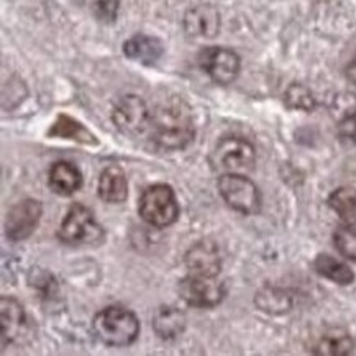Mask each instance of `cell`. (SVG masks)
I'll list each match as a JSON object with an SVG mask.
<instances>
[{
    "instance_id": "obj_22",
    "label": "cell",
    "mask_w": 356,
    "mask_h": 356,
    "mask_svg": "<svg viewBox=\"0 0 356 356\" xmlns=\"http://www.w3.org/2000/svg\"><path fill=\"white\" fill-rule=\"evenodd\" d=\"M257 305L268 314H284L291 309V298L275 287H266L257 294Z\"/></svg>"
},
{
    "instance_id": "obj_16",
    "label": "cell",
    "mask_w": 356,
    "mask_h": 356,
    "mask_svg": "<svg viewBox=\"0 0 356 356\" xmlns=\"http://www.w3.org/2000/svg\"><path fill=\"white\" fill-rule=\"evenodd\" d=\"M49 189L58 195H71L82 187V175L72 163L56 161L48 175Z\"/></svg>"
},
{
    "instance_id": "obj_7",
    "label": "cell",
    "mask_w": 356,
    "mask_h": 356,
    "mask_svg": "<svg viewBox=\"0 0 356 356\" xmlns=\"http://www.w3.org/2000/svg\"><path fill=\"white\" fill-rule=\"evenodd\" d=\"M227 282L211 276L187 275L179 282L181 298L187 305L197 309H212L225 299Z\"/></svg>"
},
{
    "instance_id": "obj_25",
    "label": "cell",
    "mask_w": 356,
    "mask_h": 356,
    "mask_svg": "<svg viewBox=\"0 0 356 356\" xmlns=\"http://www.w3.org/2000/svg\"><path fill=\"white\" fill-rule=\"evenodd\" d=\"M337 130L341 140L356 145V107L350 106L348 108H341Z\"/></svg>"
},
{
    "instance_id": "obj_3",
    "label": "cell",
    "mask_w": 356,
    "mask_h": 356,
    "mask_svg": "<svg viewBox=\"0 0 356 356\" xmlns=\"http://www.w3.org/2000/svg\"><path fill=\"white\" fill-rule=\"evenodd\" d=\"M138 213L146 223L156 228H166L179 217V204L175 189L170 184L146 187L138 202Z\"/></svg>"
},
{
    "instance_id": "obj_6",
    "label": "cell",
    "mask_w": 356,
    "mask_h": 356,
    "mask_svg": "<svg viewBox=\"0 0 356 356\" xmlns=\"http://www.w3.org/2000/svg\"><path fill=\"white\" fill-rule=\"evenodd\" d=\"M211 163L223 172L246 175L254 170L257 152L248 140L241 136H223L211 154Z\"/></svg>"
},
{
    "instance_id": "obj_5",
    "label": "cell",
    "mask_w": 356,
    "mask_h": 356,
    "mask_svg": "<svg viewBox=\"0 0 356 356\" xmlns=\"http://www.w3.org/2000/svg\"><path fill=\"white\" fill-rule=\"evenodd\" d=\"M58 238L66 245H94L102 241L104 228L89 207L72 204L59 227Z\"/></svg>"
},
{
    "instance_id": "obj_21",
    "label": "cell",
    "mask_w": 356,
    "mask_h": 356,
    "mask_svg": "<svg viewBox=\"0 0 356 356\" xmlns=\"http://www.w3.org/2000/svg\"><path fill=\"white\" fill-rule=\"evenodd\" d=\"M328 207L339 216L346 227H356V189L355 187H339L328 195Z\"/></svg>"
},
{
    "instance_id": "obj_18",
    "label": "cell",
    "mask_w": 356,
    "mask_h": 356,
    "mask_svg": "<svg viewBox=\"0 0 356 356\" xmlns=\"http://www.w3.org/2000/svg\"><path fill=\"white\" fill-rule=\"evenodd\" d=\"M49 138H65V140H74L77 143L82 145H99V141L90 131L82 125L81 122H77L76 118L70 115H58L56 122L53 123L51 129L48 131Z\"/></svg>"
},
{
    "instance_id": "obj_17",
    "label": "cell",
    "mask_w": 356,
    "mask_h": 356,
    "mask_svg": "<svg viewBox=\"0 0 356 356\" xmlns=\"http://www.w3.org/2000/svg\"><path fill=\"white\" fill-rule=\"evenodd\" d=\"M355 350V341L345 328H328L312 346V353L321 356H346Z\"/></svg>"
},
{
    "instance_id": "obj_27",
    "label": "cell",
    "mask_w": 356,
    "mask_h": 356,
    "mask_svg": "<svg viewBox=\"0 0 356 356\" xmlns=\"http://www.w3.org/2000/svg\"><path fill=\"white\" fill-rule=\"evenodd\" d=\"M346 77H348L353 84H356V54H355V58L351 59L350 65L346 66Z\"/></svg>"
},
{
    "instance_id": "obj_9",
    "label": "cell",
    "mask_w": 356,
    "mask_h": 356,
    "mask_svg": "<svg viewBox=\"0 0 356 356\" xmlns=\"http://www.w3.org/2000/svg\"><path fill=\"white\" fill-rule=\"evenodd\" d=\"M199 66L207 76L220 86L232 84L240 72V58L232 49L222 47H209L199 54Z\"/></svg>"
},
{
    "instance_id": "obj_20",
    "label": "cell",
    "mask_w": 356,
    "mask_h": 356,
    "mask_svg": "<svg viewBox=\"0 0 356 356\" xmlns=\"http://www.w3.org/2000/svg\"><path fill=\"white\" fill-rule=\"evenodd\" d=\"M314 269L317 275H321L325 280H330L332 282L340 286H348L355 282V273L348 264L340 261V259L330 257V254H318L314 259Z\"/></svg>"
},
{
    "instance_id": "obj_13",
    "label": "cell",
    "mask_w": 356,
    "mask_h": 356,
    "mask_svg": "<svg viewBox=\"0 0 356 356\" xmlns=\"http://www.w3.org/2000/svg\"><path fill=\"white\" fill-rule=\"evenodd\" d=\"M123 53L127 58L141 63L145 66H153L161 59L164 54V47L161 40L156 36L135 35L123 44Z\"/></svg>"
},
{
    "instance_id": "obj_23",
    "label": "cell",
    "mask_w": 356,
    "mask_h": 356,
    "mask_svg": "<svg viewBox=\"0 0 356 356\" xmlns=\"http://www.w3.org/2000/svg\"><path fill=\"white\" fill-rule=\"evenodd\" d=\"M286 104L289 108H296V111L310 112L316 108V99L310 90L302 84H292L289 89L286 90Z\"/></svg>"
},
{
    "instance_id": "obj_1",
    "label": "cell",
    "mask_w": 356,
    "mask_h": 356,
    "mask_svg": "<svg viewBox=\"0 0 356 356\" xmlns=\"http://www.w3.org/2000/svg\"><path fill=\"white\" fill-rule=\"evenodd\" d=\"M195 127L191 107L179 97L166 99L152 112L149 136L161 149L179 152L194 140Z\"/></svg>"
},
{
    "instance_id": "obj_12",
    "label": "cell",
    "mask_w": 356,
    "mask_h": 356,
    "mask_svg": "<svg viewBox=\"0 0 356 356\" xmlns=\"http://www.w3.org/2000/svg\"><path fill=\"white\" fill-rule=\"evenodd\" d=\"M0 325H2V346L13 343L24 333L26 327L25 310L17 299L10 296L0 298Z\"/></svg>"
},
{
    "instance_id": "obj_14",
    "label": "cell",
    "mask_w": 356,
    "mask_h": 356,
    "mask_svg": "<svg viewBox=\"0 0 356 356\" xmlns=\"http://www.w3.org/2000/svg\"><path fill=\"white\" fill-rule=\"evenodd\" d=\"M99 197L107 204H122L129 195V181L120 166H107L100 172L97 184Z\"/></svg>"
},
{
    "instance_id": "obj_4",
    "label": "cell",
    "mask_w": 356,
    "mask_h": 356,
    "mask_svg": "<svg viewBox=\"0 0 356 356\" xmlns=\"http://www.w3.org/2000/svg\"><path fill=\"white\" fill-rule=\"evenodd\" d=\"M218 193L230 209L241 216H257L261 211V194L258 186L245 175L223 172L218 177Z\"/></svg>"
},
{
    "instance_id": "obj_15",
    "label": "cell",
    "mask_w": 356,
    "mask_h": 356,
    "mask_svg": "<svg viewBox=\"0 0 356 356\" xmlns=\"http://www.w3.org/2000/svg\"><path fill=\"white\" fill-rule=\"evenodd\" d=\"M184 26L189 35L212 38L220 30V15L212 6H197L186 13Z\"/></svg>"
},
{
    "instance_id": "obj_24",
    "label": "cell",
    "mask_w": 356,
    "mask_h": 356,
    "mask_svg": "<svg viewBox=\"0 0 356 356\" xmlns=\"http://www.w3.org/2000/svg\"><path fill=\"white\" fill-rule=\"evenodd\" d=\"M333 243L341 257L356 261V227H340L333 234Z\"/></svg>"
},
{
    "instance_id": "obj_19",
    "label": "cell",
    "mask_w": 356,
    "mask_h": 356,
    "mask_svg": "<svg viewBox=\"0 0 356 356\" xmlns=\"http://www.w3.org/2000/svg\"><path fill=\"white\" fill-rule=\"evenodd\" d=\"M153 328L163 340H172L184 332L186 316L177 307L163 305L154 314Z\"/></svg>"
},
{
    "instance_id": "obj_2",
    "label": "cell",
    "mask_w": 356,
    "mask_h": 356,
    "mask_svg": "<svg viewBox=\"0 0 356 356\" xmlns=\"http://www.w3.org/2000/svg\"><path fill=\"white\" fill-rule=\"evenodd\" d=\"M92 327L97 339L112 348H123L135 343L140 335V321L130 309L111 305L94 317Z\"/></svg>"
},
{
    "instance_id": "obj_10",
    "label": "cell",
    "mask_w": 356,
    "mask_h": 356,
    "mask_svg": "<svg viewBox=\"0 0 356 356\" xmlns=\"http://www.w3.org/2000/svg\"><path fill=\"white\" fill-rule=\"evenodd\" d=\"M43 205L40 200L26 199L24 202L13 205L6 218V235L12 241L26 240L38 225Z\"/></svg>"
},
{
    "instance_id": "obj_8",
    "label": "cell",
    "mask_w": 356,
    "mask_h": 356,
    "mask_svg": "<svg viewBox=\"0 0 356 356\" xmlns=\"http://www.w3.org/2000/svg\"><path fill=\"white\" fill-rule=\"evenodd\" d=\"M112 122L127 136H140L149 130L152 112L138 95H123L113 107Z\"/></svg>"
},
{
    "instance_id": "obj_11",
    "label": "cell",
    "mask_w": 356,
    "mask_h": 356,
    "mask_svg": "<svg viewBox=\"0 0 356 356\" xmlns=\"http://www.w3.org/2000/svg\"><path fill=\"white\" fill-rule=\"evenodd\" d=\"M184 263L187 275L217 277L222 271V258L218 246L212 240H200L187 250Z\"/></svg>"
},
{
    "instance_id": "obj_26",
    "label": "cell",
    "mask_w": 356,
    "mask_h": 356,
    "mask_svg": "<svg viewBox=\"0 0 356 356\" xmlns=\"http://www.w3.org/2000/svg\"><path fill=\"white\" fill-rule=\"evenodd\" d=\"M118 6H120V3H118V0H95L94 2L95 17H97L99 20L107 22V24L115 22Z\"/></svg>"
}]
</instances>
